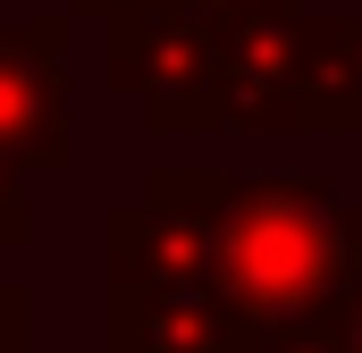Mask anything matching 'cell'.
<instances>
[{
  "label": "cell",
  "instance_id": "cell-1",
  "mask_svg": "<svg viewBox=\"0 0 362 353\" xmlns=\"http://www.w3.org/2000/svg\"><path fill=\"white\" fill-rule=\"evenodd\" d=\"M211 286L262 345L286 320H320L362 286V202L337 176H228L202 169Z\"/></svg>",
  "mask_w": 362,
  "mask_h": 353
},
{
  "label": "cell",
  "instance_id": "cell-2",
  "mask_svg": "<svg viewBox=\"0 0 362 353\" xmlns=\"http://www.w3.org/2000/svg\"><path fill=\"white\" fill-rule=\"evenodd\" d=\"M228 126L245 135H362V17L295 8L262 25H219Z\"/></svg>",
  "mask_w": 362,
  "mask_h": 353
},
{
  "label": "cell",
  "instance_id": "cell-3",
  "mask_svg": "<svg viewBox=\"0 0 362 353\" xmlns=\"http://www.w3.org/2000/svg\"><path fill=\"white\" fill-rule=\"evenodd\" d=\"M101 76L110 92L135 101V118L152 135H219L228 126V59H219V25L185 17V8H144L101 25Z\"/></svg>",
  "mask_w": 362,
  "mask_h": 353
},
{
  "label": "cell",
  "instance_id": "cell-4",
  "mask_svg": "<svg viewBox=\"0 0 362 353\" xmlns=\"http://www.w3.org/2000/svg\"><path fill=\"white\" fill-rule=\"evenodd\" d=\"M68 8H42L25 25H0V160L17 176H59L76 160V109H68Z\"/></svg>",
  "mask_w": 362,
  "mask_h": 353
},
{
  "label": "cell",
  "instance_id": "cell-5",
  "mask_svg": "<svg viewBox=\"0 0 362 353\" xmlns=\"http://www.w3.org/2000/svg\"><path fill=\"white\" fill-rule=\"evenodd\" d=\"M346 311V303H337ZM337 311H320V320H286V328H270L253 353H346V328H337Z\"/></svg>",
  "mask_w": 362,
  "mask_h": 353
},
{
  "label": "cell",
  "instance_id": "cell-6",
  "mask_svg": "<svg viewBox=\"0 0 362 353\" xmlns=\"http://www.w3.org/2000/svg\"><path fill=\"white\" fill-rule=\"evenodd\" d=\"M185 17H202V25H262V17H295L303 0H169Z\"/></svg>",
  "mask_w": 362,
  "mask_h": 353
},
{
  "label": "cell",
  "instance_id": "cell-7",
  "mask_svg": "<svg viewBox=\"0 0 362 353\" xmlns=\"http://www.w3.org/2000/svg\"><path fill=\"white\" fill-rule=\"evenodd\" d=\"M17 244H34V202H25V176L0 160V253H17Z\"/></svg>",
  "mask_w": 362,
  "mask_h": 353
},
{
  "label": "cell",
  "instance_id": "cell-8",
  "mask_svg": "<svg viewBox=\"0 0 362 353\" xmlns=\"http://www.w3.org/2000/svg\"><path fill=\"white\" fill-rule=\"evenodd\" d=\"M0 353H34V294L0 269Z\"/></svg>",
  "mask_w": 362,
  "mask_h": 353
},
{
  "label": "cell",
  "instance_id": "cell-9",
  "mask_svg": "<svg viewBox=\"0 0 362 353\" xmlns=\"http://www.w3.org/2000/svg\"><path fill=\"white\" fill-rule=\"evenodd\" d=\"M144 8H160V0H68V17H101V25H118V17H144Z\"/></svg>",
  "mask_w": 362,
  "mask_h": 353
},
{
  "label": "cell",
  "instance_id": "cell-10",
  "mask_svg": "<svg viewBox=\"0 0 362 353\" xmlns=\"http://www.w3.org/2000/svg\"><path fill=\"white\" fill-rule=\"evenodd\" d=\"M337 328H346V353H362V286L346 294V311H337Z\"/></svg>",
  "mask_w": 362,
  "mask_h": 353
}]
</instances>
